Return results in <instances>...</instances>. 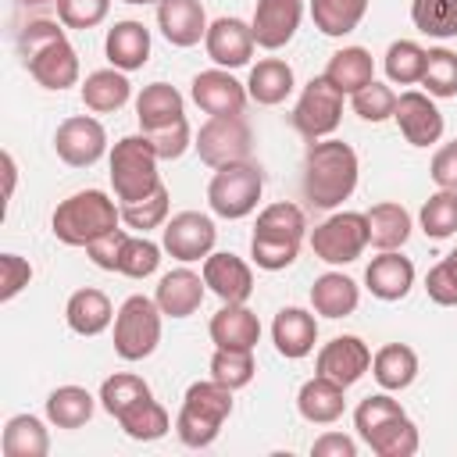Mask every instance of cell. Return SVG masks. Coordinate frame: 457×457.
<instances>
[{
    "instance_id": "1",
    "label": "cell",
    "mask_w": 457,
    "mask_h": 457,
    "mask_svg": "<svg viewBox=\"0 0 457 457\" xmlns=\"http://www.w3.org/2000/svg\"><path fill=\"white\" fill-rule=\"evenodd\" d=\"M357 189V154L343 139H314L303 157V200L332 211Z\"/></svg>"
},
{
    "instance_id": "2",
    "label": "cell",
    "mask_w": 457,
    "mask_h": 457,
    "mask_svg": "<svg viewBox=\"0 0 457 457\" xmlns=\"http://www.w3.org/2000/svg\"><path fill=\"white\" fill-rule=\"evenodd\" d=\"M18 54L25 71L43 89L61 93L79 82V54L68 43L64 29H57V21H29L18 36Z\"/></svg>"
},
{
    "instance_id": "3",
    "label": "cell",
    "mask_w": 457,
    "mask_h": 457,
    "mask_svg": "<svg viewBox=\"0 0 457 457\" xmlns=\"http://www.w3.org/2000/svg\"><path fill=\"white\" fill-rule=\"evenodd\" d=\"M118 218H121V207H114V200L107 193L82 189V193H71L68 200L57 204L50 228L64 246H89L104 232L118 228Z\"/></svg>"
},
{
    "instance_id": "4",
    "label": "cell",
    "mask_w": 457,
    "mask_h": 457,
    "mask_svg": "<svg viewBox=\"0 0 457 457\" xmlns=\"http://www.w3.org/2000/svg\"><path fill=\"white\" fill-rule=\"evenodd\" d=\"M232 414V389L207 378V382H193L186 389V400H182V411L175 418V436L193 446V450H204L218 439L225 418Z\"/></svg>"
},
{
    "instance_id": "5",
    "label": "cell",
    "mask_w": 457,
    "mask_h": 457,
    "mask_svg": "<svg viewBox=\"0 0 457 457\" xmlns=\"http://www.w3.org/2000/svg\"><path fill=\"white\" fill-rule=\"evenodd\" d=\"M157 154L146 136H125L111 150V186L121 204H136L161 189V171H157Z\"/></svg>"
},
{
    "instance_id": "6",
    "label": "cell",
    "mask_w": 457,
    "mask_h": 457,
    "mask_svg": "<svg viewBox=\"0 0 457 457\" xmlns=\"http://www.w3.org/2000/svg\"><path fill=\"white\" fill-rule=\"evenodd\" d=\"M264 189V171L253 161H236L225 168H214V179L207 182V204L218 218H246Z\"/></svg>"
},
{
    "instance_id": "7",
    "label": "cell",
    "mask_w": 457,
    "mask_h": 457,
    "mask_svg": "<svg viewBox=\"0 0 457 457\" xmlns=\"http://www.w3.org/2000/svg\"><path fill=\"white\" fill-rule=\"evenodd\" d=\"M161 343V307L157 300L136 293L114 314V353L121 361H143Z\"/></svg>"
},
{
    "instance_id": "8",
    "label": "cell",
    "mask_w": 457,
    "mask_h": 457,
    "mask_svg": "<svg viewBox=\"0 0 457 457\" xmlns=\"http://www.w3.org/2000/svg\"><path fill=\"white\" fill-rule=\"evenodd\" d=\"M368 246V218L361 211H339L314 225L311 232V250L325 264H350L364 253Z\"/></svg>"
},
{
    "instance_id": "9",
    "label": "cell",
    "mask_w": 457,
    "mask_h": 457,
    "mask_svg": "<svg viewBox=\"0 0 457 457\" xmlns=\"http://www.w3.org/2000/svg\"><path fill=\"white\" fill-rule=\"evenodd\" d=\"M196 154L204 164L211 168H225L236 161H250L253 150V132L246 125L243 114H228V118H207L196 132Z\"/></svg>"
},
{
    "instance_id": "10",
    "label": "cell",
    "mask_w": 457,
    "mask_h": 457,
    "mask_svg": "<svg viewBox=\"0 0 457 457\" xmlns=\"http://www.w3.org/2000/svg\"><path fill=\"white\" fill-rule=\"evenodd\" d=\"M339 118H343V93H339L325 75L311 79V82L303 86L296 107H293V129H296L303 139L314 143V139H325L328 132H336Z\"/></svg>"
},
{
    "instance_id": "11",
    "label": "cell",
    "mask_w": 457,
    "mask_h": 457,
    "mask_svg": "<svg viewBox=\"0 0 457 457\" xmlns=\"http://www.w3.org/2000/svg\"><path fill=\"white\" fill-rule=\"evenodd\" d=\"M54 150L57 157L68 164V168H89L104 157L107 150V132L96 118L89 114H75V118H64L54 132Z\"/></svg>"
},
{
    "instance_id": "12",
    "label": "cell",
    "mask_w": 457,
    "mask_h": 457,
    "mask_svg": "<svg viewBox=\"0 0 457 457\" xmlns=\"http://www.w3.org/2000/svg\"><path fill=\"white\" fill-rule=\"evenodd\" d=\"M189 93H193V104H196L204 114H211V118L243 114V111H246V100H250L246 86H243V82H236L225 68L200 71V75L193 79Z\"/></svg>"
},
{
    "instance_id": "13",
    "label": "cell",
    "mask_w": 457,
    "mask_h": 457,
    "mask_svg": "<svg viewBox=\"0 0 457 457\" xmlns=\"http://www.w3.org/2000/svg\"><path fill=\"white\" fill-rule=\"evenodd\" d=\"M214 239H218V228L200 211H182L164 225V250L186 264L207 257L214 250Z\"/></svg>"
},
{
    "instance_id": "14",
    "label": "cell",
    "mask_w": 457,
    "mask_h": 457,
    "mask_svg": "<svg viewBox=\"0 0 457 457\" xmlns=\"http://www.w3.org/2000/svg\"><path fill=\"white\" fill-rule=\"evenodd\" d=\"M396 125H400V136L411 143V146H432L439 143L443 136V114L439 107L432 104L428 93H418V89H407L396 96Z\"/></svg>"
},
{
    "instance_id": "15",
    "label": "cell",
    "mask_w": 457,
    "mask_h": 457,
    "mask_svg": "<svg viewBox=\"0 0 457 457\" xmlns=\"http://www.w3.org/2000/svg\"><path fill=\"white\" fill-rule=\"evenodd\" d=\"M368 368H371V350L357 336H336L332 343H325L318 350V361H314V371L339 382L343 389L353 386Z\"/></svg>"
},
{
    "instance_id": "16",
    "label": "cell",
    "mask_w": 457,
    "mask_h": 457,
    "mask_svg": "<svg viewBox=\"0 0 457 457\" xmlns=\"http://www.w3.org/2000/svg\"><path fill=\"white\" fill-rule=\"evenodd\" d=\"M300 18H303V0H257L253 21H250L257 46L264 50L286 46L296 36Z\"/></svg>"
},
{
    "instance_id": "17",
    "label": "cell",
    "mask_w": 457,
    "mask_h": 457,
    "mask_svg": "<svg viewBox=\"0 0 457 457\" xmlns=\"http://www.w3.org/2000/svg\"><path fill=\"white\" fill-rule=\"evenodd\" d=\"M204 46H207V57L218 68H243L253 54L257 39H253V29L243 18H218V21L207 25Z\"/></svg>"
},
{
    "instance_id": "18",
    "label": "cell",
    "mask_w": 457,
    "mask_h": 457,
    "mask_svg": "<svg viewBox=\"0 0 457 457\" xmlns=\"http://www.w3.org/2000/svg\"><path fill=\"white\" fill-rule=\"evenodd\" d=\"M204 282L221 303H246L253 293L250 264L236 253H207L204 257Z\"/></svg>"
},
{
    "instance_id": "19",
    "label": "cell",
    "mask_w": 457,
    "mask_h": 457,
    "mask_svg": "<svg viewBox=\"0 0 457 457\" xmlns=\"http://www.w3.org/2000/svg\"><path fill=\"white\" fill-rule=\"evenodd\" d=\"M157 29L171 46H196L207 36V14L200 0H161Z\"/></svg>"
},
{
    "instance_id": "20",
    "label": "cell",
    "mask_w": 457,
    "mask_h": 457,
    "mask_svg": "<svg viewBox=\"0 0 457 457\" xmlns=\"http://www.w3.org/2000/svg\"><path fill=\"white\" fill-rule=\"evenodd\" d=\"M364 282H368L371 296H378V300H403L414 286V264H411V257H403L396 250H382L364 268Z\"/></svg>"
},
{
    "instance_id": "21",
    "label": "cell",
    "mask_w": 457,
    "mask_h": 457,
    "mask_svg": "<svg viewBox=\"0 0 457 457\" xmlns=\"http://www.w3.org/2000/svg\"><path fill=\"white\" fill-rule=\"evenodd\" d=\"M204 289H207L204 275H196L189 268H175V271H168L157 282L154 300H157L161 314H168V318H189L204 303Z\"/></svg>"
},
{
    "instance_id": "22",
    "label": "cell",
    "mask_w": 457,
    "mask_h": 457,
    "mask_svg": "<svg viewBox=\"0 0 457 457\" xmlns=\"http://www.w3.org/2000/svg\"><path fill=\"white\" fill-rule=\"evenodd\" d=\"M271 339H275V350L289 361H300L314 350L318 343V321L314 314H307L303 307H282L271 321Z\"/></svg>"
},
{
    "instance_id": "23",
    "label": "cell",
    "mask_w": 457,
    "mask_h": 457,
    "mask_svg": "<svg viewBox=\"0 0 457 457\" xmlns=\"http://www.w3.org/2000/svg\"><path fill=\"white\" fill-rule=\"evenodd\" d=\"M104 50H107V61L111 68L118 71H136L146 64L150 57V29L143 21H114L107 29V39H104Z\"/></svg>"
},
{
    "instance_id": "24",
    "label": "cell",
    "mask_w": 457,
    "mask_h": 457,
    "mask_svg": "<svg viewBox=\"0 0 457 457\" xmlns=\"http://www.w3.org/2000/svg\"><path fill=\"white\" fill-rule=\"evenodd\" d=\"M211 339L221 350H253L261 339V321L246 303H225L211 318Z\"/></svg>"
},
{
    "instance_id": "25",
    "label": "cell",
    "mask_w": 457,
    "mask_h": 457,
    "mask_svg": "<svg viewBox=\"0 0 457 457\" xmlns=\"http://www.w3.org/2000/svg\"><path fill=\"white\" fill-rule=\"evenodd\" d=\"M296 407H300V414L311 425H332V421H339V414L346 407V396H343V386L339 382H332L325 375H314V378H307L300 386Z\"/></svg>"
},
{
    "instance_id": "26",
    "label": "cell",
    "mask_w": 457,
    "mask_h": 457,
    "mask_svg": "<svg viewBox=\"0 0 457 457\" xmlns=\"http://www.w3.org/2000/svg\"><path fill=\"white\" fill-rule=\"evenodd\" d=\"M136 118H139V129L143 132H154V129H164V125H175L182 114V93L168 82H150L143 86V93L136 96Z\"/></svg>"
},
{
    "instance_id": "27",
    "label": "cell",
    "mask_w": 457,
    "mask_h": 457,
    "mask_svg": "<svg viewBox=\"0 0 457 457\" xmlns=\"http://www.w3.org/2000/svg\"><path fill=\"white\" fill-rule=\"evenodd\" d=\"M357 300H361V289L343 271H325L311 286V303L321 318H346L357 311Z\"/></svg>"
},
{
    "instance_id": "28",
    "label": "cell",
    "mask_w": 457,
    "mask_h": 457,
    "mask_svg": "<svg viewBox=\"0 0 457 457\" xmlns=\"http://www.w3.org/2000/svg\"><path fill=\"white\" fill-rule=\"evenodd\" d=\"M111 318H114V311H111L107 293L89 289V286L86 289H75L68 296V303H64V321L79 336H100L111 325Z\"/></svg>"
},
{
    "instance_id": "29",
    "label": "cell",
    "mask_w": 457,
    "mask_h": 457,
    "mask_svg": "<svg viewBox=\"0 0 457 457\" xmlns=\"http://www.w3.org/2000/svg\"><path fill=\"white\" fill-rule=\"evenodd\" d=\"M343 96L350 93H357V89H364L371 79H375V64H371V54L364 50V46H343V50H336L332 57H328V64H325V71H321Z\"/></svg>"
},
{
    "instance_id": "30",
    "label": "cell",
    "mask_w": 457,
    "mask_h": 457,
    "mask_svg": "<svg viewBox=\"0 0 457 457\" xmlns=\"http://www.w3.org/2000/svg\"><path fill=\"white\" fill-rule=\"evenodd\" d=\"M246 93L250 100H257L261 107H275L293 93V68L282 57H264L250 68L246 79Z\"/></svg>"
},
{
    "instance_id": "31",
    "label": "cell",
    "mask_w": 457,
    "mask_h": 457,
    "mask_svg": "<svg viewBox=\"0 0 457 457\" xmlns=\"http://www.w3.org/2000/svg\"><path fill=\"white\" fill-rule=\"evenodd\" d=\"M364 218H368V243L375 250H400L411 236V214L403 211V204L382 200Z\"/></svg>"
},
{
    "instance_id": "32",
    "label": "cell",
    "mask_w": 457,
    "mask_h": 457,
    "mask_svg": "<svg viewBox=\"0 0 457 457\" xmlns=\"http://www.w3.org/2000/svg\"><path fill=\"white\" fill-rule=\"evenodd\" d=\"M129 93H132V86H129L125 71H118V68H100V71L86 75V82H82V104L96 114L125 107Z\"/></svg>"
},
{
    "instance_id": "33",
    "label": "cell",
    "mask_w": 457,
    "mask_h": 457,
    "mask_svg": "<svg viewBox=\"0 0 457 457\" xmlns=\"http://www.w3.org/2000/svg\"><path fill=\"white\" fill-rule=\"evenodd\" d=\"M371 375L382 389H407L418 378V353L403 343H386L371 357Z\"/></svg>"
},
{
    "instance_id": "34",
    "label": "cell",
    "mask_w": 457,
    "mask_h": 457,
    "mask_svg": "<svg viewBox=\"0 0 457 457\" xmlns=\"http://www.w3.org/2000/svg\"><path fill=\"white\" fill-rule=\"evenodd\" d=\"M93 407H96V400L82 386H57L46 396V418L57 428H82L93 418Z\"/></svg>"
},
{
    "instance_id": "35",
    "label": "cell",
    "mask_w": 457,
    "mask_h": 457,
    "mask_svg": "<svg viewBox=\"0 0 457 457\" xmlns=\"http://www.w3.org/2000/svg\"><path fill=\"white\" fill-rule=\"evenodd\" d=\"M46 453H50V436L39 418L14 414L4 425V457H46Z\"/></svg>"
},
{
    "instance_id": "36",
    "label": "cell",
    "mask_w": 457,
    "mask_h": 457,
    "mask_svg": "<svg viewBox=\"0 0 457 457\" xmlns=\"http://www.w3.org/2000/svg\"><path fill=\"white\" fill-rule=\"evenodd\" d=\"M368 0H311V18L321 36H346L361 25Z\"/></svg>"
},
{
    "instance_id": "37",
    "label": "cell",
    "mask_w": 457,
    "mask_h": 457,
    "mask_svg": "<svg viewBox=\"0 0 457 457\" xmlns=\"http://www.w3.org/2000/svg\"><path fill=\"white\" fill-rule=\"evenodd\" d=\"M118 425H121V432H125L129 439H136V443H154V439L168 436L171 418H168V411H164L154 396H146V400H139L136 407H129V411L118 418Z\"/></svg>"
},
{
    "instance_id": "38",
    "label": "cell",
    "mask_w": 457,
    "mask_h": 457,
    "mask_svg": "<svg viewBox=\"0 0 457 457\" xmlns=\"http://www.w3.org/2000/svg\"><path fill=\"white\" fill-rule=\"evenodd\" d=\"M364 443L378 457H411V453H418V428H414V421L407 414H400V418L378 425Z\"/></svg>"
},
{
    "instance_id": "39",
    "label": "cell",
    "mask_w": 457,
    "mask_h": 457,
    "mask_svg": "<svg viewBox=\"0 0 457 457\" xmlns=\"http://www.w3.org/2000/svg\"><path fill=\"white\" fill-rule=\"evenodd\" d=\"M146 396H150V386L132 371H118V375L104 378V386H100V403L111 418H121L129 407H136Z\"/></svg>"
},
{
    "instance_id": "40",
    "label": "cell",
    "mask_w": 457,
    "mask_h": 457,
    "mask_svg": "<svg viewBox=\"0 0 457 457\" xmlns=\"http://www.w3.org/2000/svg\"><path fill=\"white\" fill-rule=\"evenodd\" d=\"M411 21L425 36L450 39V36H457V0H414Z\"/></svg>"
},
{
    "instance_id": "41",
    "label": "cell",
    "mask_w": 457,
    "mask_h": 457,
    "mask_svg": "<svg viewBox=\"0 0 457 457\" xmlns=\"http://www.w3.org/2000/svg\"><path fill=\"white\" fill-rule=\"evenodd\" d=\"M253 232H257V236H278V239H296V243H300L303 232H307V218H303V211H300L296 204L278 200V204H268V207L257 214Z\"/></svg>"
},
{
    "instance_id": "42",
    "label": "cell",
    "mask_w": 457,
    "mask_h": 457,
    "mask_svg": "<svg viewBox=\"0 0 457 457\" xmlns=\"http://www.w3.org/2000/svg\"><path fill=\"white\" fill-rule=\"evenodd\" d=\"M421 232L428 239H446L457 232V189H439L421 204Z\"/></svg>"
},
{
    "instance_id": "43",
    "label": "cell",
    "mask_w": 457,
    "mask_h": 457,
    "mask_svg": "<svg viewBox=\"0 0 457 457\" xmlns=\"http://www.w3.org/2000/svg\"><path fill=\"white\" fill-rule=\"evenodd\" d=\"M425 54L414 39H396L389 50H386V75L389 82H400V86H414L421 82L425 75Z\"/></svg>"
},
{
    "instance_id": "44",
    "label": "cell",
    "mask_w": 457,
    "mask_h": 457,
    "mask_svg": "<svg viewBox=\"0 0 457 457\" xmlns=\"http://www.w3.org/2000/svg\"><path fill=\"white\" fill-rule=\"evenodd\" d=\"M421 86L428 89V96H457V54L446 46H436L425 54V75Z\"/></svg>"
},
{
    "instance_id": "45",
    "label": "cell",
    "mask_w": 457,
    "mask_h": 457,
    "mask_svg": "<svg viewBox=\"0 0 457 457\" xmlns=\"http://www.w3.org/2000/svg\"><path fill=\"white\" fill-rule=\"evenodd\" d=\"M253 371H257L253 350H221V346H218L214 357H211V378L221 382V386H228V389L250 386Z\"/></svg>"
},
{
    "instance_id": "46",
    "label": "cell",
    "mask_w": 457,
    "mask_h": 457,
    "mask_svg": "<svg viewBox=\"0 0 457 457\" xmlns=\"http://www.w3.org/2000/svg\"><path fill=\"white\" fill-rule=\"evenodd\" d=\"M168 189L161 186V189H154L150 196H143V200H136V204H121V221L129 225V228H139V232H150V228H157V225H164V218H168Z\"/></svg>"
},
{
    "instance_id": "47",
    "label": "cell",
    "mask_w": 457,
    "mask_h": 457,
    "mask_svg": "<svg viewBox=\"0 0 457 457\" xmlns=\"http://www.w3.org/2000/svg\"><path fill=\"white\" fill-rule=\"evenodd\" d=\"M296 253H300V243H296V239L257 236V232H253V239H250V257H253V264L264 268V271H282V268H289V264L296 261Z\"/></svg>"
},
{
    "instance_id": "48",
    "label": "cell",
    "mask_w": 457,
    "mask_h": 457,
    "mask_svg": "<svg viewBox=\"0 0 457 457\" xmlns=\"http://www.w3.org/2000/svg\"><path fill=\"white\" fill-rule=\"evenodd\" d=\"M350 104H353V114L364 118V121H386V118L396 114V93H393L389 86L375 82V79H371L364 89H357V93L350 96Z\"/></svg>"
},
{
    "instance_id": "49",
    "label": "cell",
    "mask_w": 457,
    "mask_h": 457,
    "mask_svg": "<svg viewBox=\"0 0 457 457\" xmlns=\"http://www.w3.org/2000/svg\"><path fill=\"white\" fill-rule=\"evenodd\" d=\"M157 264H161V246H157V243H150L146 236H129V239H125L121 264H118L121 275H129V278H146V275L157 271Z\"/></svg>"
},
{
    "instance_id": "50",
    "label": "cell",
    "mask_w": 457,
    "mask_h": 457,
    "mask_svg": "<svg viewBox=\"0 0 457 457\" xmlns=\"http://www.w3.org/2000/svg\"><path fill=\"white\" fill-rule=\"evenodd\" d=\"M403 414V407L393 400V396H386V393H375V396H364L361 403H357V411H353V425H357V436L361 439H368L378 425H386V421H393V418H400Z\"/></svg>"
},
{
    "instance_id": "51",
    "label": "cell",
    "mask_w": 457,
    "mask_h": 457,
    "mask_svg": "<svg viewBox=\"0 0 457 457\" xmlns=\"http://www.w3.org/2000/svg\"><path fill=\"white\" fill-rule=\"evenodd\" d=\"M54 4L64 29H96L111 11V0H54Z\"/></svg>"
},
{
    "instance_id": "52",
    "label": "cell",
    "mask_w": 457,
    "mask_h": 457,
    "mask_svg": "<svg viewBox=\"0 0 457 457\" xmlns=\"http://www.w3.org/2000/svg\"><path fill=\"white\" fill-rule=\"evenodd\" d=\"M143 136L150 139V146H154V154H157L161 161H175V157H182L186 146H189V121L179 118L175 125H164V129H154V132H143Z\"/></svg>"
},
{
    "instance_id": "53",
    "label": "cell",
    "mask_w": 457,
    "mask_h": 457,
    "mask_svg": "<svg viewBox=\"0 0 457 457\" xmlns=\"http://www.w3.org/2000/svg\"><path fill=\"white\" fill-rule=\"evenodd\" d=\"M425 293L439 303V307H453L457 303V264L450 257H443L439 264L428 268L425 275Z\"/></svg>"
},
{
    "instance_id": "54",
    "label": "cell",
    "mask_w": 457,
    "mask_h": 457,
    "mask_svg": "<svg viewBox=\"0 0 457 457\" xmlns=\"http://www.w3.org/2000/svg\"><path fill=\"white\" fill-rule=\"evenodd\" d=\"M125 239H129L125 228H111V232H104L100 239H93V243L86 246V253H89V261H93L96 268H104V271H118Z\"/></svg>"
},
{
    "instance_id": "55",
    "label": "cell",
    "mask_w": 457,
    "mask_h": 457,
    "mask_svg": "<svg viewBox=\"0 0 457 457\" xmlns=\"http://www.w3.org/2000/svg\"><path fill=\"white\" fill-rule=\"evenodd\" d=\"M32 278V264L18 253H0V300H14Z\"/></svg>"
},
{
    "instance_id": "56",
    "label": "cell",
    "mask_w": 457,
    "mask_h": 457,
    "mask_svg": "<svg viewBox=\"0 0 457 457\" xmlns=\"http://www.w3.org/2000/svg\"><path fill=\"white\" fill-rule=\"evenodd\" d=\"M428 175L439 189H457V139L436 150V157L428 164Z\"/></svg>"
},
{
    "instance_id": "57",
    "label": "cell",
    "mask_w": 457,
    "mask_h": 457,
    "mask_svg": "<svg viewBox=\"0 0 457 457\" xmlns=\"http://www.w3.org/2000/svg\"><path fill=\"white\" fill-rule=\"evenodd\" d=\"M311 453L314 457H357V443L343 432H325V436L314 439Z\"/></svg>"
},
{
    "instance_id": "58",
    "label": "cell",
    "mask_w": 457,
    "mask_h": 457,
    "mask_svg": "<svg viewBox=\"0 0 457 457\" xmlns=\"http://www.w3.org/2000/svg\"><path fill=\"white\" fill-rule=\"evenodd\" d=\"M18 4H25V7H36V4H50V0H18Z\"/></svg>"
},
{
    "instance_id": "59",
    "label": "cell",
    "mask_w": 457,
    "mask_h": 457,
    "mask_svg": "<svg viewBox=\"0 0 457 457\" xmlns=\"http://www.w3.org/2000/svg\"><path fill=\"white\" fill-rule=\"evenodd\" d=\"M121 4H161V0H121Z\"/></svg>"
},
{
    "instance_id": "60",
    "label": "cell",
    "mask_w": 457,
    "mask_h": 457,
    "mask_svg": "<svg viewBox=\"0 0 457 457\" xmlns=\"http://www.w3.org/2000/svg\"><path fill=\"white\" fill-rule=\"evenodd\" d=\"M450 261H453V264H457V250H453V253H450Z\"/></svg>"
}]
</instances>
